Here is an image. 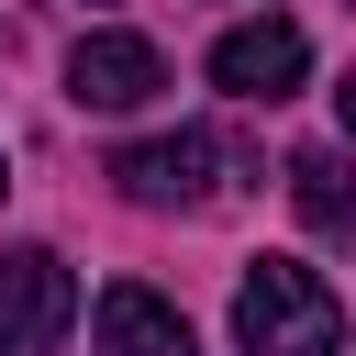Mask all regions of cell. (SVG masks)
<instances>
[{"mask_svg":"<svg viewBox=\"0 0 356 356\" xmlns=\"http://www.w3.org/2000/svg\"><path fill=\"white\" fill-rule=\"evenodd\" d=\"M111 189H122L134 211H211V200H234V189H245V145H222V134L178 122V134L122 145V156H111Z\"/></svg>","mask_w":356,"mask_h":356,"instance_id":"2","label":"cell"},{"mask_svg":"<svg viewBox=\"0 0 356 356\" xmlns=\"http://www.w3.org/2000/svg\"><path fill=\"white\" fill-rule=\"evenodd\" d=\"M156 89H167V56L145 33H78V56H67V100L78 111H145Z\"/></svg>","mask_w":356,"mask_h":356,"instance_id":"5","label":"cell"},{"mask_svg":"<svg viewBox=\"0 0 356 356\" xmlns=\"http://www.w3.org/2000/svg\"><path fill=\"white\" fill-rule=\"evenodd\" d=\"M89 356H200V345H189V312L178 300H156L145 278H122V289H100Z\"/></svg>","mask_w":356,"mask_h":356,"instance_id":"6","label":"cell"},{"mask_svg":"<svg viewBox=\"0 0 356 356\" xmlns=\"http://www.w3.org/2000/svg\"><path fill=\"white\" fill-rule=\"evenodd\" d=\"M78 323V278L56 245H0V356H56Z\"/></svg>","mask_w":356,"mask_h":356,"instance_id":"3","label":"cell"},{"mask_svg":"<svg viewBox=\"0 0 356 356\" xmlns=\"http://www.w3.org/2000/svg\"><path fill=\"white\" fill-rule=\"evenodd\" d=\"M89 11H100V0H89Z\"/></svg>","mask_w":356,"mask_h":356,"instance_id":"10","label":"cell"},{"mask_svg":"<svg viewBox=\"0 0 356 356\" xmlns=\"http://www.w3.org/2000/svg\"><path fill=\"white\" fill-rule=\"evenodd\" d=\"M289 200H300V222L323 245H356V156H334V145L289 156Z\"/></svg>","mask_w":356,"mask_h":356,"instance_id":"7","label":"cell"},{"mask_svg":"<svg viewBox=\"0 0 356 356\" xmlns=\"http://www.w3.org/2000/svg\"><path fill=\"white\" fill-rule=\"evenodd\" d=\"M300 78H312V33L289 11H256L211 44V89H234V100H289Z\"/></svg>","mask_w":356,"mask_h":356,"instance_id":"4","label":"cell"},{"mask_svg":"<svg viewBox=\"0 0 356 356\" xmlns=\"http://www.w3.org/2000/svg\"><path fill=\"white\" fill-rule=\"evenodd\" d=\"M0 189H11V167H0Z\"/></svg>","mask_w":356,"mask_h":356,"instance_id":"9","label":"cell"},{"mask_svg":"<svg viewBox=\"0 0 356 356\" xmlns=\"http://www.w3.org/2000/svg\"><path fill=\"white\" fill-rule=\"evenodd\" d=\"M234 345L245 356H345V300L300 256H256L234 278Z\"/></svg>","mask_w":356,"mask_h":356,"instance_id":"1","label":"cell"},{"mask_svg":"<svg viewBox=\"0 0 356 356\" xmlns=\"http://www.w3.org/2000/svg\"><path fill=\"white\" fill-rule=\"evenodd\" d=\"M334 122H345V145H356V78H345V89H334Z\"/></svg>","mask_w":356,"mask_h":356,"instance_id":"8","label":"cell"}]
</instances>
